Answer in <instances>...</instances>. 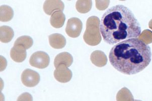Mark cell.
I'll return each instance as SVG.
<instances>
[{"label":"cell","mask_w":152,"mask_h":101,"mask_svg":"<svg viewBox=\"0 0 152 101\" xmlns=\"http://www.w3.org/2000/svg\"><path fill=\"white\" fill-rule=\"evenodd\" d=\"M100 29L104 41L109 45L137 38L141 35L140 24L132 12L124 5L108 9L100 20Z\"/></svg>","instance_id":"6da1fadb"},{"label":"cell","mask_w":152,"mask_h":101,"mask_svg":"<svg viewBox=\"0 0 152 101\" xmlns=\"http://www.w3.org/2000/svg\"><path fill=\"white\" fill-rule=\"evenodd\" d=\"M150 47L139 38L125 40L113 46L109 54L111 64L124 74L139 73L149 65L151 61Z\"/></svg>","instance_id":"7a4b0ae2"},{"label":"cell","mask_w":152,"mask_h":101,"mask_svg":"<svg viewBox=\"0 0 152 101\" xmlns=\"http://www.w3.org/2000/svg\"><path fill=\"white\" fill-rule=\"evenodd\" d=\"M100 21L98 17L92 16L88 18L86 22V29L83 38L87 44L95 46L101 42V34L100 32Z\"/></svg>","instance_id":"3957f363"},{"label":"cell","mask_w":152,"mask_h":101,"mask_svg":"<svg viewBox=\"0 0 152 101\" xmlns=\"http://www.w3.org/2000/svg\"><path fill=\"white\" fill-rule=\"evenodd\" d=\"M50 62V57L47 53L43 51L33 53L29 59V63L32 66L39 69L46 68Z\"/></svg>","instance_id":"277c9868"},{"label":"cell","mask_w":152,"mask_h":101,"mask_svg":"<svg viewBox=\"0 0 152 101\" xmlns=\"http://www.w3.org/2000/svg\"><path fill=\"white\" fill-rule=\"evenodd\" d=\"M83 28V23L80 19L73 17L68 20L66 28V32L71 38L79 37Z\"/></svg>","instance_id":"5b68a950"},{"label":"cell","mask_w":152,"mask_h":101,"mask_svg":"<svg viewBox=\"0 0 152 101\" xmlns=\"http://www.w3.org/2000/svg\"><path fill=\"white\" fill-rule=\"evenodd\" d=\"M22 83L27 87H34L39 83L40 77L37 72L30 69L23 71L21 74Z\"/></svg>","instance_id":"8992f818"},{"label":"cell","mask_w":152,"mask_h":101,"mask_svg":"<svg viewBox=\"0 0 152 101\" xmlns=\"http://www.w3.org/2000/svg\"><path fill=\"white\" fill-rule=\"evenodd\" d=\"M53 74L56 80L60 83H68L72 77L71 70L65 65H60L57 67Z\"/></svg>","instance_id":"52a82bcc"},{"label":"cell","mask_w":152,"mask_h":101,"mask_svg":"<svg viewBox=\"0 0 152 101\" xmlns=\"http://www.w3.org/2000/svg\"><path fill=\"white\" fill-rule=\"evenodd\" d=\"M43 10L48 15H51L56 11H63L65 5L61 0H46L43 4Z\"/></svg>","instance_id":"ba28073f"},{"label":"cell","mask_w":152,"mask_h":101,"mask_svg":"<svg viewBox=\"0 0 152 101\" xmlns=\"http://www.w3.org/2000/svg\"><path fill=\"white\" fill-rule=\"evenodd\" d=\"M26 49L20 45L14 46L10 51V56L14 61L21 63L26 58Z\"/></svg>","instance_id":"9c48e42d"},{"label":"cell","mask_w":152,"mask_h":101,"mask_svg":"<svg viewBox=\"0 0 152 101\" xmlns=\"http://www.w3.org/2000/svg\"><path fill=\"white\" fill-rule=\"evenodd\" d=\"M90 59L93 64L96 66L102 67L107 63V58L104 52L96 50L91 54Z\"/></svg>","instance_id":"30bf717a"},{"label":"cell","mask_w":152,"mask_h":101,"mask_svg":"<svg viewBox=\"0 0 152 101\" xmlns=\"http://www.w3.org/2000/svg\"><path fill=\"white\" fill-rule=\"evenodd\" d=\"M50 45L51 47L56 49H62L66 45V40L63 35L59 33H54L48 37Z\"/></svg>","instance_id":"8fae6325"},{"label":"cell","mask_w":152,"mask_h":101,"mask_svg":"<svg viewBox=\"0 0 152 101\" xmlns=\"http://www.w3.org/2000/svg\"><path fill=\"white\" fill-rule=\"evenodd\" d=\"M73 62V58L69 53L63 52L58 54L55 59L54 66L56 68L60 65L63 64L66 67L71 66Z\"/></svg>","instance_id":"7c38bea8"},{"label":"cell","mask_w":152,"mask_h":101,"mask_svg":"<svg viewBox=\"0 0 152 101\" xmlns=\"http://www.w3.org/2000/svg\"><path fill=\"white\" fill-rule=\"evenodd\" d=\"M66 20V16L61 11H56L52 14L50 18V23L52 27L56 28L63 27Z\"/></svg>","instance_id":"4fadbf2b"},{"label":"cell","mask_w":152,"mask_h":101,"mask_svg":"<svg viewBox=\"0 0 152 101\" xmlns=\"http://www.w3.org/2000/svg\"><path fill=\"white\" fill-rule=\"evenodd\" d=\"M14 35L13 29L8 26H2L0 28V40L3 43H9Z\"/></svg>","instance_id":"5bb4252c"},{"label":"cell","mask_w":152,"mask_h":101,"mask_svg":"<svg viewBox=\"0 0 152 101\" xmlns=\"http://www.w3.org/2000/svg\"><path fill=\"white\" fill-rule=\"evenodd\" d=\"M14 11L11 7L2 5L0 7V20L2 22L9 21L13 18Z\"/></svg>","instance_id":"9a60e30c"},{"label":"cell","mask_w":152,"mask_h":101,"mask_svg":"<svg viewBox=\"0 0 152 101\" xmlns=\"http://www.w3.org/2000/svg\"><path fill=\"white\" fill-rule=\"evenodd\" d=\"M92 2L91 0H78L76 2V8L80 13H87L91 10Z\"/></svg>","instance_id":"2e32d148"},{"label":"cell","mask_w":152,"mask_h":101,"mask_svg":"<svg viewBox=\"0 0 152 101\" xmlns=\"http://www.w3.org/2000/svg\"><path fill=\"white\" fill-rule=\"evenodd\" d=\"M117 101H134V97L127 88H122L116 94Z\"/></svg>","instance_id":"e0dca14e"},{"label":"cell","mask_w":152,"mask_h":101,"mask_svg":"<svg viewBox=\"0 0 152 101\" xmlns=\"http://www.w3.org/2000/svg\"><path fill=\"white\" fill-rule=\"evenodd\" d=\"M33 41L29 36L24 35L19 37L15 41L14 46L20 45L24 47L26 49H29L33 45Z\"/></svg>","instance_id":"ac0fdd59"},{"label":"cell","mask_w":152,"mask_h":101,"mask_svg":"<svg viewBox=\"0 0 152 101\" xmlns=\"http://www.w3.org/2000/svg\"><path fill=\"white\" fill-rule=\"evenodd\" d=\"M139 40H141L143 43L148 45L152 43V32L149 29L144 30L141 35L138 37Z\"/></svg>","instance_id":"d6986e66"},{"label":"cell","mask_w":152,"mask_h":101,"mask_svg":"<svg viewBox=\"0 0 152 101\" xmlns=\"http://www.w3.org/2000/svg\"><path fill=\"white\" fill-rule=\"evenodd\" d=\"M96 8L99 10H105L109 6L110 1H96Z\"/></svg>","instance_id":"ffe728a7"},{"label":"cell","mask_w":152,"mask_h":101,"mask_svg":"<svg viewBox=\"0 0 152 101\" xmlns=\"http://www.w3.org/2000/svg\"><path fill=\"white\" fill-rule=\"evenodd\" d=\"M17 101H33V98L29 93H24L19 96Z\"/></svg>","instance_id":"44dd1931"},{"label":"cell","mask_w":152,"mask_h":101,"mask_svg":"<svg viewBox=\"0 0 152 101\" xmlns=\"http://www.w3.org/2000/svg\"><path fill=\"white\" fill-rule=\"evenodd\" d=\"M149 28H151L152 30V19L149 22Z\"/></svg>","instance_id":"7402d4cb"},{"label":"cell","mask_w":152,"mask_h":101,"mask_svg":"<svg viewBox=\"0 0 152 101\" xmlns=\"http://www.w3.org/2000/svg\"><path fill=\"white\" fill-rule=\"evenodd\" d=\"M140 101V100H135V101Z\"/></svg>","instance_id":"603a6c76"}]
</instances>
